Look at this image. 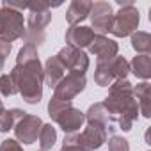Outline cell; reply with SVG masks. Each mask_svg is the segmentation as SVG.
Instances as JSON below:
<instances>
[{"label":"cell","mask_w":151,"mask_h":151,"mask_svg":"<svg viewBox=\"0 0 151 151\" xmlns=\"http://www.w3.org/2000/svg\"><path fill=\"white\" fill-rule=\"evenodd\" d=\"M11 78L27 103H39L43 96V69L39 62L37 50L32 46H23L18 53L16 66L9 73Z\"/></svg>","instance_id":"obj_1"},{"label":"cell","mask_w":151,"mask_h":151,"mask_svg":"<svg viewBox=\"0 0 151 151\" xmlns=\"http://www.w3.org/2000/svg\"><path fill=\"white\" fill-rule=\"evenodd\" d=\"M103 105L110 116V121L117 123L121 130L128 132L132 128L133 121L137 119L139 107H137V101L133 96V87L126 78L116 80L110 86V93Z\"/></svg>","instance_id":"obj_2"},{"label":"cell","mask_w":151,"mask_h":151,"mask_svg":"<svg viewBox=\"0 0 151 151\" xmlns=\"http://www.w3.org/2000/svg\"><path fill=\"white\" fill-rule=\"evenodd\" d=\"M48 112H50V117L66 133H77L82 128L84 121H86L84 112H80L78 109H75L71 101H60L57 98H52L50 100Z\"/></svg>","instance_id":"obj_3"},{"label":"cell","mask_w":151,"mask_h":151,"mask_svg":"<svg viewBox=\"0 0 151 151\" xmlns=\"http://www.w3.org/2000/svg\"><path fill=\"white\" fill-rule=\"evenodd\" d=\"M117 4L121 6V11L117 14H114L112 20V27H110V34L117 36V37H124L130 36L137 30L139 25V11L133 6V2H123V0H117Z\"/></svg>","instance_id":"obj_4"},{"label":"cell","mask_w":151,"mask_h":151,"mask_svg":"<svg viewBox=\"0 0 151 151\" xmlns=\"http://www.w3.org/2000/svg\"><path fill=\"white\" fill-rule=\"evenodd\" d=\"M130 71V64L124 57H114L105 64H98L94 73V82L101 87L112 86L116 80H124Z\"/></svg>","instance_id":"obj_5"},{"label":"cell","mask_w":151,"mask_h":151,"mask_svg":"<svg viewBox=\"0 0 151 151\" xmlns=\"http://www.w3.org/2000/svg\"><path fill=\"white\" fill-rule=\"evenodd\" d=\"M23 14L20 11L0 6V39L13 43L18 37H23Z\"/></svg>","instance_id":"obj_6"},{"label":"cell","mask_w":151,"mask_h":151,"mask_svg":"<svg viewBox=\"0 0 151 151\" xmlns=\"http://www.w3.org/2000/svg\"><path fill=\"white\" fill-rule=\"evenodd\" d=\"M52 20V14L50 11H45V13H30L29 16V22H27V29H25V41H27V46H39L43 41H45V29L46 25L50 23Z\"/></svg>","instance_id":"obj_7"},{"label":"cell","mask_w":151,"mask_h":151,"mask_svg":"<svg viewBox=\"0 0 151 151\" xmlns=\"http://www.w3.org/2000/svg\"><path fill=\"white\" fill-rule=\"evenodd\" d=\"M86 89V77L78 73H68L64 78L53 87V98L60 101H71L77 94Z\"/></svg>","instance_id":"obj_8"},{"label":"cell","mask_w":151,"mask_h":151,"mask_svg":"<svg viewBox=\"0 0 151 151\" xmlns=\"http://www.w3.org/2000/svg\"><path fill=\"white\" fill-rule=\"evenodd\" d=\"M55 57L60 60L64 69H68L69 73L84 75L87 71V68H89V57L80 48H75V46H68L66 45Z\"/></svg>","instance_id":"obj_9"},{"label":"cell","mask_w":151,"mask_h":151,"mask_svg":"<svg viewBox=\"0 0 151 151\" xmlns=\"http://www.w3.org/2000/svg\"><path fill=\"white\" fill-rule=\"evenodd\" d=\"M91 22H93V32L96 36H103L110 30L112 20H114V11L112 6L107 2H94L91 6Z\"/></svg>","instance_id":"obj_10"},{"label":"cell","mask_w":151,"mask_h":151,"mask_svg":"<svg viewBox=\"0 0 151 151\" xmlns=\"http://www.w3.org/2000/svg\"><path fill=\"white\" fill-rule=\"evenodd\" d=\"M105 140H107V126L100 124H87V128L82 133H75V142L82 151L98 149Z\"/></svg>","instance_id":"obj_11"},{"label":"cell","mask_w":151,"mask_h":151,"mask_svg":"<svg viewBox=\"0 0 151 151\" xmlns=\"http://www.w3.org/2000/svg\"><path fill=\"white\" fill-rule=\"evenodd\" d=\"M43 123L37 116H30V114H25L22 119L16 121L14 124V133H16V139L23 144H32L37 140V135H39V130H41Z\"/></svg>","instance_id":"obj_12"},{"label":"cell","mask_w":151,"mask_h":151,"mask_svg":"<svg viewBox=\"0 0 151 151\" xmlns=\"http://www.w3.org/2000/svg\"><path fill=\"white\" fill-rule=\"evenodd\" d=\"M89 52L96 55L98 64H105L114 57H117V43L107 39L105 36H94L93 43L89 45Z\"/></svg>","instance_id":"obj_13"},{"label":"cell","mask_w":151,"mask_h":151,"mask_svg":"<svg viewBox=\"0 0 151 151\" xmlns=\"http://www.w3.org/2000/svg\"><path fill=\"white\" fill-rule=\"evenodd\" d=\"M94 32L91 27H69L68 32H66V43L68 46H75V48H84V46H89L94 39Z\"/></svg>","instance_id":"obj_14"},{"label":"cell","mask_w":151,"mask_h":151,"mask_svg":"<svg viewBox=\"0 0 151 151\" xmlns=\"http://www.w3.org/2000/svg\"><path fill=\"white\" fill-rule=\"evenodd\" d=\"M91 6L93 2H87V0H73L69 4L68 11H66V20L71 27H75L77 23H80L82 20H86L91 13Z\"/></svg>","instance_id":"obj_15"},{"label":"cell","mask_w":151,"mask_h":151,"mask_svg":"<svg viewBox=\"0 0 151 151\" xmlns=\"http://www.w3.org/2000/svg\"><path fill=\"white\" fill-rule=\"evenodd\" d=\"M64 66L60 64V60L57 57H50L45 64V69H43V78L46 80V84L50 87H55L62 78H64Z\"/></svg>","instance_id":"obj_16"},{"label":"cell","mask_w":151,"mask_h":151,"mask_svg":"<svg viewBox=\"0 0 151 151\" xmlns=\"http://www.w3.org/2000/svg\"><path fill=\"white\" fill-rule=\"evenodd\" d=\"M133 96L137 98L135 101H137V107H139V110L142 112V116L144 117H149L151 116V86L147 84V82H142V84H139L135 89H133Z\"/></svg>","instance_id":"obj_17"},{"label":"cell","mask_w":151,"mask_h":151,"mask_svg":"<svg viewBox=\"0 0 151 151\" xmlns=\"http://www.w3.org/2000/svg\"><path fill=\"white\" fill-rule=\"evenodd\" d=\"M86 119H87L89 124H100V126H109V123H110V116H109V112H107V109H105L103 103L93 105L87 110Z\"/></svg>","instance_id":"obj_18"},{"label":"cell","mask_w":151,"mask_h":151,"mask_svg":"<svg viewBox=\"0 0 151 151\" xmlns=\"http://www.w3.org/2000/svg\"><path fill=\"white\" fill-rule=\"evenodd\" d=\"M130 71H133L139 78L147 80L151 77V57L149 55H137L130 64Z\"/></svg>","instance_id":"obj_19"},{"label":"cell","mask_w":151,"mask_h":151,"mask_svg":"<svg viewBox=\"0 0 151 151\" xmlns=\"http://www.w3.org/2000/svg\"><path fill=\"white\" fill-rule=\"evenodd\" d=\"M27 112L20 110V109H11V110H4L0 114V132H9L11 128H14L16 121L22 119Z\"/></svg>","instance_id":"obj_20"},{"label":"cell","mask_w":151,"mask_h":151,"mask_svg":"<svg viewBox=\"0 0 151 151\" xmlns=\"http://www.w3.org/2000/svg\"><path fill=\"white\" fill-rule=\"evenodd\" d=\"M132 46L142 53V55H147L151 52V36L147 32H142V30H137L132 34Z\"/></svg>","instance_id":"obj_21"},{"label":"cell","mask_w":151,"mask_h":151,"mask_svg":"<svg viewBox=\"0 0 151 151\" xmlns=\"http://www.w3.org/2000/svg\"><path fill=\"white\" fill-rule=\"evenodd\" d=\"M37 139H39L41 149H43V151H48V149L53 147V144H55V140H57V132H55V128H53L52 124H43L41 130H39Z\"/></svg>","instance_id":"obj_22"},{"label":"cell","mask_w":151,"mask_h":151,"mask_svg":"<svg viewBox=\"0 0 151 151\" xmlns=\"http://www.w3.org/2000/svg\"><path fill=\"white\" fill-rule=\"evenodd\" d=\"M16 93H18V89L11 78V75H2L0 77V96H13Z\"/></svg>","instance_id":"obj_23"},{"label":"cell","mask_w":151,"mask_h":151,"mask_svg":"<svg viewBox=\"0 0 151 151\" xmlns=\"http://www.w3.org/2000/svg\"><path fill=\"white\" fill-rule=\"evenodd\" d=\"M109 151H130L128 140L123 139V137L112 135V137L109 139Z\"/></svg>","instance_id":"obj_24"},{"label":"cell","mask_w":151,"mask_h":151,"mask_svg":"<svg viewBox=\"0 0 151 151\" xmlns=\"http://www.w3.org/2000/svg\"><path fill=\"white\" fill-rule=\"evenodd\" d=\"M60 151H82V149L77 146V142H75V133H68V135L64 137V144H62Z\"/></svg>","instance_id":"obj_25"},{"label":"cell","mask_w":151,"mask_h":151,"mask_svg":"<svg viewBox=\"0 0 151 151\" xmlns=\"http://www.w3.org/2000/svg\"><path fill=\"white\" fill-rule=\"evenodd\" d=\"M0 151H23L22 144L14 139H6L2 142V146H0Z\"/></svg>","instance_id":"obj_26"},{"label":"cell","mask_w":151,"mask_h":151,"mask_svg":"<svg viewBox=\"0 0 151 151\" xmlns=\"http://www.w3.org/2000/svg\"><path fill=\"white\" fill-rule=\"evenodd\" d=\"M9 52H11V43L0 39V71H2V68L6 64V57L9 55Z\"/></svg>","instance_id":"obj_27"},{"label":"cell","mask_w":151,"mask_h":151,"mask_svg":"<svg viewBox=\"0 0 151 151\" xmlns=\"http://www.w3.org/2000/svg\"><path fill=\"white\" fill-rule=\"evenodd\" d=\"M4 110H6V109H4V103H2V100H0V114H2Z\"/></svg>","instance_id":"obj_28"}]
</instances>
